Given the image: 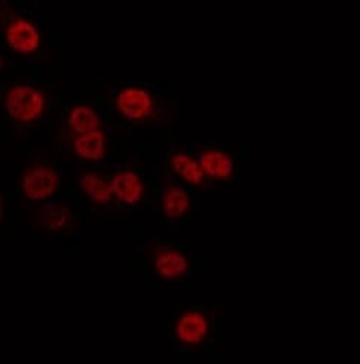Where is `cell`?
<instances>
[{
  "mask_svg": "<svg viewBox=\"0 0 360 364\" xmlns=\"http://www.w3.org/2000/svg\"><path fill=\"white\" fill-rule=\"evenodd\" d=\"M44 95L33 85L12 87L6 95V110L9 115L21 122H31L37 119L44 109Z\"/></svg>",
  "mask_w": 360,
  "mask_h": 364,
  "instance_id": "obj_1",
  "label": "cell"
},
{
  "mask_svg": "<svg viewBox=\"0 0 360 364\" xmlns=\"http://www.w3.org/2000/svg\"><path fill=\"white\" fill-rule=\"evenodd\" d=\"M60 186L59 173L51 166H33L22 178V193L30 200L51 197Z\"/></svg>",
  "mask_w": 360,
  "mask_h": 364,
  "instance_id": "obj_2",
  "label": "cell"
},
{
  "mask_svg": "<svg viewBox=\"0 0 360 364\" xmlns=\"http://www.w3.org/2000/svg\"><path fill=\"white\" fill-rule=\"evenodd\" d=\"M117 106L125 118L142 121L152 110V96L143 88L127 87L118 95Z\"/></svg>",
  "mask_w": 360,
  "mask_h": 364,
  "instance_id": "obj_3",
  "label": "cell"
},
{
  "mask_svg": "<svg viewBox=\"0 0 360 364\" xmlns=\"http://www.w3.org/2000/svg\"><path fill=\"white\" fill-rule=\"evenodd\" d=\"M175 335L181 344L197 346L208 335V321L200 311L191 310L178 318Z\"/></svg>",
  "mask_w": 360,
  "mask_h": 364,
  "instance_id": "obj_4",
  "label": "cell"
},
{
  "mask_svg": "<svg viewBox=\"0 0 360 364\" xmlns=\"http://www.w3.org/2000/svg\"><path fill=\"white\" fill-rule=\"evenodd\" d=\"M11 49L19 53H33L40 46V33L27 19H16L6 30Z\"/></svg>",
  "mask_w": 360,
  "mask_h": 364,
  "instance_id": "obj_5",
  "label": "cell"
},
{
  "mask_svg": "<svg viewBox=\"0 0 360 364\" xmlns=\"http://www.w3.org/2000/svg\"><path fill=\"white\" fill-rule=\"evenodd\" d=\"M154 269L157 275L165 279L181 278L189 269L187 259L183 253H179L175 248L161 247L154 253Z\"/></svg>",
  "mask_w": 360,
  "mask_h": 364,
  "instance_id": "obj_6",
  "label": "cell"
},
{
  "mask_svg": "<svg viewBox=\"0 0 360 364\" xmlns=\"http://www.w3.org/2000/svg\"><path fill=\"white\" fill-rule=\"evenodd\" d=\"M110 191L125 204H137L144 193V186L139 175L131 171H122L112 178Z\"/></svg>",
  "mask_w": 360,
  "mask_h": 364,
  "instance_id": "obj_7",
  "label": "cell"
},
{
  "mask_svg": "<svg viewBox=\"0 0 360 364\" xmlns=\"http://www.w3.org/2000/svg\"><path fill=\"white\" fill-rule=\"evenodd\" d=\"M201 172L215 179H227L233 172L231 157L221 150H208L200 154Z\"/></svg>",
  "mask_w": 360,
  "mask_h": 364,
  "instance_id": "obj_8",
  "label": "cell"
},
{
  "mask_svg": "<svg viewBox=\"0 0 360 364\" xmlns=\"http://www.w3.org/2000/svg\"><path fill=\"white\" fill-rule=\"evenodd\" d=\"M74 149L80 157L87 159V161H99L105 156L103 132L96 129L87 134H80L74 141Z\"/></svg>",
  "mask_w": 360,
  "mask_h": 364,
  "instance_id": "obj_9",
  "label": "cell"
},
{
  "mask_svg": "<svg viewBox=\"0 0 360 364\" xmlns=\"http://www.w3.org/2000/svg\"><path fill=\"white\" fill-rule=\"evenodd\" d=\"M162 209L171 219L184 216L190 210L189 193L181 187H169L162 196Z\"/></svg>",
  "mask_w": 360,
  "mask_h": 364,
  "instance_id": "obj_10",
  "label": "cell"
},
{
  "mask_svg": "<svg viewBox=\"0 0 360 364\" xmlns=\"http://www.w3.org/2000/svg\"><path fill=\"white\" fill-rule=\"evenodd\" d=\"M81 188L87 194V197L92 200L96 204H109L112 191L110 187L106 184V182L95 172H87L81 178Z\"/></svg>",
  "mask_w": 360,
  "mask_h": 364,
  "instance_id": "obj_11",
  "label": "cell"
},
{
  "mask_svg": "<svg viewBox=\"0 0 360 364\" xmlns=\"http://www.w3.org/2000/svg\"><path fill=\"white\" fill-rule=\"evenodd\" d=\"M171 165H172V169L186 182H189V184L198 186L201 184V181H203V172H201L200 165L189 154H184V153L175 154L171 159Z\"/></svg>",
  "mask_w": 360,
  "mask_h": 364,
  "instance_id": "obj_12",
  "label": "cell"
},
{
  "mask_svg": "<svg viewBox=\"0 0 360 364\" xmlns=\"http://www.w3.org/2000/svg\"><path fill=\"white\" fill-rule=\"evenodd\" d=\"M100 118L99 113L90 106H77L71 110L70 125L78 134H87L99 128Z\"/></svg>",
  "mask_w": 360,
  "mask_h": 364,
  "instance_id": "obj_13",
  "label": "cell"
},
{
  "mask_svg": "<svg viewBox=\"0 0 360 364\" xmlns=\"http://www.w3.org/2000/svg\"><path fill=\"white\" fill-rule=\"evenodd\" d=\"M41 222L52 231H60L71 222V213L60 204H48L41 210Z\"/></svg>",
  "mask_w": 360,
  "mask_h": 364,
  "instance_id": "obj_14",
  "label": "cell"
},
{
  "mask_svg": "<svg viewBox=\"0 0 360 364\" xmlns=\"http://www.w3.org/2000/svg\"><path fill=\"white\" fill-rule=\"evenodd\" d=\"M4 216H5V200H4V196L0 194V223H2Z\"/></svg>",
  "mask_w": 360,
  "mask_h": 364,
  "instance_id": "obj_15",
  "label": "cell"
},
{
  "mask_svg": "<svg viewBox=\"0 0 360 364\" xmlns=\"http://www.w3.org/2000/svg\"><path fill=\"white\" fill-rule=\"evenodd\" d=\"M2 66H4V62H2V58H0V71H2Z\"/></svg>",
  "mask_w": 360,
  "mask_h": 364,
  "instance_id": "obj_16",
  "label": "cell"
}]
</instances>
